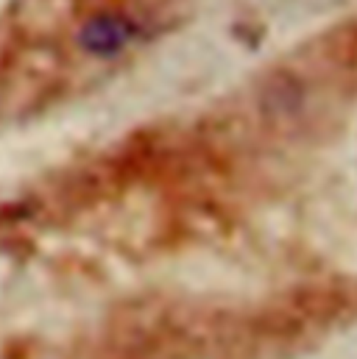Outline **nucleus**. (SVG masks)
Wrapping results in <instances>:
<instances>
[{"instance_id":"nucleus-1","label":"nucleus","mask_w":357,"mask_h":359,"mask_svg":"<svg viewBox=\"0 0 357 359\" xmlns=\"http://www.w3.org/2000/svg\"><path fill=\"white\" fill-rule=\"evenodd\" d=\"M134 31H137V25L129 17H123V14H112V11L95 14V17H89L87 22L82 25L79 45L87 53H92V56L109 59V56L120 53L131 42Z\"/></svg>"}]
</instances>
